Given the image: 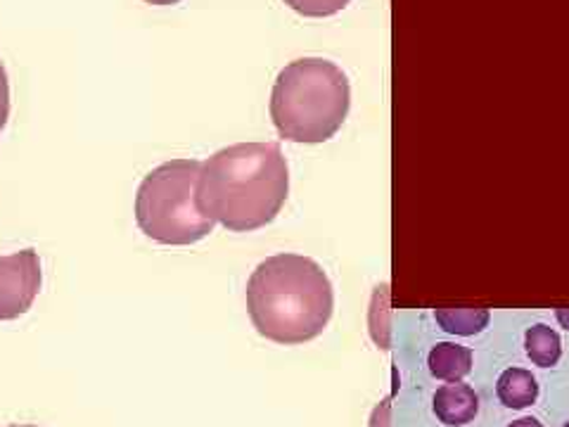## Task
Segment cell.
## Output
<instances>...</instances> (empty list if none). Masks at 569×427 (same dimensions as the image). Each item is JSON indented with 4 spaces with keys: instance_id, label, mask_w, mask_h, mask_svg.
Instances as JSON below:
<instances>
[{
    "instance_id": "6da1fadb",
    "label": "cell",
    "mask_w": 569,
    "mask_h": 427,
    "mask_svg": "<svg viewBox=\"0 0 569 427\" xmlns=\"http://www.w3.org/2000/svg\"><path fill=\"white\" fill-rule=\"evenodd\" d=\"M290 171L278 142H238L202 162L198 205L233 234L269 226L288 200Z\"/></svg>"
},
{
    "instance_id": "9a60e30c",
    "label": "cell",
    "mask_w": 569,
    "mask_h": 427,
    "mask_svg": "<svg viewBox=\"0 0 569 427\" xmlns=\"http://www.w3.org/2000/svg\"><path fill=\"white\" fill-rule=\"evenodd\" d=\"M146 3H150V6H178L181 0H146Z\"/></svg>"
},
{
    "instance_id": "9c48e42d",
    "label": "cell",
    "mask_w": 569,
    "mask_h": 427,
    "mask_svg": "<svg viewBox=\"0 0 569 427\" xmlns=\"http://www.w3.org/2000/svg\"><path fill=\"white\" fill-rule=\"evenodd\" d=\"M527 354L529 359L541 366V368H550L560 361V337L556 330H550L548 326H533L527 330Z\"/></svg>"
},
{
    "instance_id": "2e32d148",
    "label": "cell",
    "mask_w": 569,
    "mask_h": 427,
    "mask_svg": "<svg viewBox=\"0 0 569 427\" xmlns=\"http://www.w3.org/2000/svg\"><path fill=\"white\" fill-rule=\"evenodd\" d=\"M12 427H36V425H12Z\"/></svg>"
},
{
    "instance_id": "4fadbf2b",
    "label": "cell",
    "mask_w": 569,
    "mask_h": 427,
    "mask_svg": "<svg viewBox=\"0 0 569 427\" xmlns=\"http://www.w3.org/2000/svg\"><path fill=\"white\" fill-rule=\"evenodd\" d=\"M510 427H543V425L533 418H522V420H515Z\"/></svg>"
},
{
    "instance_id": "5bb4252c",
    "label": "cell",
    "mask_w": 569,
    "mask_h": 427,
    "mask_svg": "<svg viewBox=\"0 0 569 427\" xmlns=\"http://www.w3.org/2000/svg\"><path fill=\"white\" fill-rule=\"evenodd\" d=\"M556 316H558V320L562 324V328L569 330V309H558Z\"/></svg>"
},
{
    "instance_id": "7c38bea8",
    "label": "cell",
    "mask_w": 569,
    "mask_h": 427,
    "mask_svg": "<svg viewBox=\"0 0 569 427\" xmlns=\"http://www.w3.org/2000/svg\"><path fill=\"white\" fill-rule=\"evenodd\" d=\"M8 119H10V79H8L6 64L0 62V133L6 131Z\"/></svg>"
},
{
    "instance_id": "e0dca14e",
    "label": "cell",
    "mask_w": 569,
    "mask_h": 427,
    "mask_svg": "<svg viewBox=\"0 0 569 427\" xmlns=\"http://www.w3.org/2000/svg\"><path fill=\"white\" fill-rule=\"evenodd\" d=\"M565 427H569V423H567V425H565Z\"/></svg>"
},
{
    "instance_id": "277c9868",
    "label": "cell",
    "mask_w": 569,
    "mask_h": 427,
    "mask_svg": "<svg viewBox=\"0 0 569 427\" xmlns=\"http://www.w3.org/2000/svg\"><path fill=\"white\" fill-rule=\"evenodd\" d=\"M200 159H171L152 169L136 192V221L150 240L188 247L213 234L217 221L198 205Z\"/></svg>"
},
{
    "instance_id": "ba28073f",
    "label": "cell",
    "mask_w": 569,
    "mask_h": 427,
    "mask_svg": "<svg viewBox=\"0 0 569 427\" xmlns=\"http://www.w3.org/2000/svg\"><path fill=\"white\" fill-rule=\"evenodd\" d=\"M498 399L508 408H527L539 397L537 378L525 368H508L501 378H498Z\"/></svg>"
},
{
    "instance_id": "52a82bcc",
    "label": "cell",
    "mask_w": 569,
    "mask_h": 427,
    "mask_svg": "<svg viewBox=\"0 0 569 427\" xmlns=\"http://www.w3.org/2000/svg\"><path fill=\"white\" fill-rule=\"evenodd\" d=\"M432 376L447 383H460L472 370V351L453 342H441L430 351Z\"/></svg>"
},
{
    "instance_id": "30bf717a",
    "label": "cell",
    "mask_w": 569,
    "mask_h": 427,
    "mask_svg": "<svg viewBox=\"0 0 569 427\" xmlns=\"http://www.w3.org/2000/svg\"><path fill=\"white\" fill-rule=\"evenodd\" d=\"M435 316L443 330L462 337L482 332L489 324L487 309H437Z\"/></svg>"
},
{
    "instance_id": "7a4b0ae2",
    "label": "cell",
    "mask_w": 569,
    "mask_h": 427,
    "mask_svg": "<svg viewBox=\"0 0 569 427\" xmlns=\"http://www.w3.org/2000/svg\"><path fill=\"white\" fill-rule=\"evenodd\" d=\"M247 309L257 332L278 345H305L326 330L335 292L318 261L276 255L261 261L247 282Z\"/></svg>"
},
{
    "instance_id": "5b68a950",
    "label": "cell",
    "mask_w": 569,
    "mask_h": 427,
    "mask_svg": "<svg viewBox=\"0 0 569 427\" xmlns=\"http://www.w3.org/2000/svg\"><path fill=\"white\" fill-rule=\"evenodd\" d=\"M43 271L36 249L0 257V320L24 316L41 292Z\"/></svg>"
},
{
    "instance_id": "3957f363",
    "label": "cell",
    "mask_w": 569,
    "mask_h": 427,
    "mask_svg": "<svg viewBox=\"0 0 569 427\" xmlns=\"http://www.w3.org/2000/svg\"><path fill=\"white\" fill-rule=\"evenodd\" d=\"M351 107L345 71L323 58H301L284 67L271 93V119L280 138L290 142L330 140L342 129Z\"/></svg>"
},
{
    "instance_id": "8992f818",
    "label": "cell",
    "mask_w": 569,
    "mask_h": 427,
    "mask_svg": "<svg viewBox=\"0 0 569 427\" xmlns=\"http://www.w3.org/2000/svg\"><path fill=\"white\" fill-rule=\"evenodd\" d=\"M479 411V397L470 385L451 383L437 389L435 395V414L443 425L460 427L475 420Z\"/></svg>"
},
{
    "instance_id": "8fae6325",
    "label": "cell",
    "mask_w": 569,
    "mask_h": 427,
    "mask_svg": "<svg viewBox=\"0 0 569 427\" xmlns=\"http://www.w3.org/2000/svg\"><path fill=\"white\" fill-rule=\"evenodd\" d=\"M282 3L305 17H332L342 12L351 0H282Z\"/></svg>"
}]
</instances>
